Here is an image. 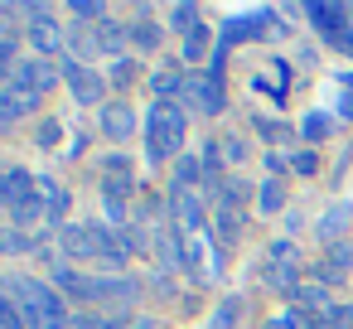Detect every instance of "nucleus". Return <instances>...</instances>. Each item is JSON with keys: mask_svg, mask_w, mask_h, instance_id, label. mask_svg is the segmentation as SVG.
I'll list each match as a JSON object with an SVG mask.
<instances>
[{"mask_svg": "<svg viewBox=\"0 0 353 329\" xmlns=\"http://www.w3.org/2000/svg\"><path fill=\"white\" fill-rule=\"evenodd\" d=\"M266 286L271 290H281V295H300V252L281 237V242H271L266 247Z\"/></svg>", "mask_w": 353, "mask_h": 329, "instance_id": "nucleus-3", "label": "nucleus"}, {"mask_svg": "<svg viewBox=\"0 0 353 329\" xmlns=\"http://www.w3.org/2000/svg\"><path fill=\"white\" fill-rule=\"evenodd\" d=\"M256 203H261V213H281V208H285V184H281V179H266V184L256 189Z\"/></svg>", "mask_w": 353, "mask_h": 329, "instance_id": "nucleus-28", "label": "nucleus"}, {"mask_svg": "<svg viewBox=\"0 0 353 329\" xmlns=\"http://www.w3.org/2000/svg\"><path fill=\"white\" fill-rule=\"evenodd\" d=\"M184 271L199 276V281H213V276H218V252H213L199 232L184 237Z\"/></svg>", "mask_w": 353, "mask_h": 329, "instance_id": "nucleus-10", "label": "nucleus"}, {"mask_svg": "<svg viewBox=\"0 0 353 329\" xmlns=\"http://www.w3.org/2000/svg\"><path fill=\"white\" fill-rule=\"evenodd\" d=\"M34 203H44V199H39V175H30V170H6V208L20 213V208H34Z\"/></svg>", "mask_w": 353, "mask_h": 329, "instance_id": "nucleus-9", "label": "nucleus"}, {"mask_svg": "<svg viewBox=\"0 0 353 329\" xmlns=\"http://www.w3.org/2000/svg\"><path fill=\"white\" fill-rule=\"evenodd\" d=\"M150 88L160 92V102H170V92H184V78H179V73H155Z\"/></svg>", "mask_w": 353, "mask_h": 329, "instance_id": "nucleus-32", "label": "nucleus"}, {"mask_svg": "<svg viewBox=\"0 0 353 329\" xmlns=\"http://www.w3.org/2000/svg\"><path fill=\"white\" fill-rule=\"evenodd\" d=\"M25 247H34L25 232H10V228H0V252H25Z\"/></svg>", "mask_w": 353, "mask_h": 329, "instance_id": "nucleus-39", "label": "nucleus"}, {"mask_svg": "<svg viewBox=\"0 0 353 329\" xmlns=\"http://www.w3.org/2000/svg\"><path fill=\"white\" fill-rule=\"evenodd\" d=\"M155 247H160V261H165V266H184V242H179L174 228H165V232L155 237Z\"/></svg>", "mask_w": 353, "mask_h": 329, "instance_id": "nucleus-27", "label": "nucleus"}, {"mask_svg": "<svg viewBox=\"0 0 353 329\" xmlns=\"http://www.w3.org/2000/svg\"><path fill=\"white\" fill-rule=\"evenodd\" d=\"M131 44H136V49H150V54H155V49H160V25H155L150 15H141V20L131 25Z\"/></svg>", "mask_w": 353, "mask_h": 329, "instance_id": "nucleus-25", "label": "nucleus"}, {"mask_svg": "<svg viewBox=\"0 0 353 329\" xmlns=\"http://www.w3.org/2000/svg\"><path fill=\"white\" fill-rule=\"evenodd\" d=\"M329 329H343V324H329Z\"/></svg>", "mask_w": 353, "mask_h": 329, "instance_id": "nucleus-51", "label": "nucleus"}, {"mask_svg": "<svg viewBox=\"0 0 353 329\" xmlns=\"http://www.w3.org/2000/svg\"><path fill=\"white\" fill-rule=\"evenodd\" d=\"M339 117H343V121H353V92H343V97H339Z\"/></svg>", "mask_w": 353, "mask_h": 329, "instance_id": "nucleus-46", "label": "nucleus"}, {"mask_svg": "<svg viewBox=\"0 0 353 329\" xmlns=\"http://www.w3.org/2000/svg\"><path fill=\"white\" fill-rule=\"evenodd\" d=\"M353 271V247L348 242H339V247H329V257H324V266H319V276H329V281H343Z\"/></svg>", "mask_w": 353, "mask_h": 329, "instance_id": "nucleus-23", "label": "nucleus"}, {"mask_svg": "<svg viewBox=\"0 0 353 329\" xmlns=\"http://www.w3.org/2000/svg\"><path fill=\"white\" fill-rule=\"evenodd\" d=\"M92 242H97V261L102 266H112V271H121L126 266V242H121V232H112L107 223H92Z\"/></svg>", "mask_w": 353, "mask_h": 329, "instance_id": "nucleus-16", "label": "nucleus"}, {"mask_svg": "<svg viewBox=\"0 0 353 329\" xmlns=\"http://www.w3.org/2000/svg\"><path fill=\"white\" fill-rule=\"evenodd\" d=\"M15 15H25V10H15V6H0V30H6V25H10Z\"/></svg>", "mask_w": 353, "mask_h": 329, "instance_id": "nucleus-47", "label": "nucleus"}, {"mask_svg": "<svg viewBox=\"0 0 353 329\" xmlns=\"http://www.w3.org/2000/svg\"><path fill=\"white\" fill-rule=\"evenodd\" d=\"M39 199H44L49 223H59V218L68 213V194H63V184H59V179H49V175H39Z\"/></svg>", "mask_w": 353, "mask_h": 329, "instance_id": "nucleus-21", "label": "nucleus"}, {"mask_svg": "<svg viewBox=\"0 0 353 329\" xmlns=\"http://www.w3.org/2000/svg\"><path fill=\"white\" fill-rule=\"evenodd\" d=\"M290 170H295V175H314V170H319V160H314L310 150H300V155H290Z\"/></svg>", "mask_w": 353, "mask_h": 329, "instance_id": "nucleus-41", "label": "nucleus"}, {"mask_svg": "<svg viewBox=\"0 0 353 329\" xmlns=\"http://www.w3.org/2000/svg\"><path fill=\"white\" fill-rule=\"evenodd\" d=\"M68 44H73L78 63H83V59H92V54L102 49V39H97V25H73V39H68Z\"/></svg>", "mask_w": 353, "mask_h": 329, "instance_id": "nucleus-24", "label": "nucleus"}, {"mask_svg": "<svg viewBox=\"0 0 353 329\" xmlns=\"http://www.w3.org/2000/svg\"><path fill=\"white\" fill-rule=\"evenodd\" d=\"M97 126H102L107 141H131V136H136V112H131L126 102H107Z\"/></svg>", "mask_w": 353, "mask_h": 329, "instance_id": "nucleus-15", "label": "nucleus"}, {"mask_svg": "<svg viewBox=\"0 0 353 329\" xmlns=\"http://www.w3.org/2000/svg\"><path fill=\"white\" fill-rule=\"evenodd\" d=\"M6 73H15V44L0 39V78H6Z\"/></svg>", "mask_w": 353, "mask_h": 329, "instance_id": "nucleus-42", "label": "nucleus"}, {"mask_svg": "<svg viewBox=\"0 0 353 329\" xmlns=\"http://www.w3.org/2000/svg\"><path fill=\"white\" fill-rule=\"evenodd\" d=\"M0 295H10L25 315L30 329H73L68 324V305L54 286L44 281H30V276H0Z\"/></svg>", "mask_w": 353, "mask_h": 329, "instance_id": "nucleus-1", "label": "nucleus"}, {"mask_svg": "<svg viewBox=\"0 0 353 329\" xmlns=\"http://www.w3.org/2000/svg\"><path fill=\"white\" fill-rule=\"evenodd\" d=\"M170 20H174V30H179L184 39H189L194 30H203V20H199V6H184V0H179L174 10H170Z\"/></svg>", "mask_w": 353, "mask_h": 329, "instance_id": "nucleus-29", "label": "nucleus"}, {"mask_svg": "<svg viewBox=\"0 0 353 329\" xmlns=\"http://www.w3.org/2000/svg\"><path fill=\"white\" fill-rule=\"evenodd\" d=\"M97 39H102V49H121V44L131 39V30H121L117 20H102V25H97Z\"/></svg>", "mask_w": 353, "mask_h": 329, "instance_id": "nucleus-30", "label": "nucleus"}, {"mask_svg": "<svg viewBox=\"0 0 353 329\" xmlns=\"http://www.w3.org/2000/svg\"><path fill=\"white\" fill-rule=\"evenodd\" d=\"M305 20L319 30V34H343L348 30V6H329V0H310V6H305Z\"/></svg>", "mask_w": 353, "mask_h": 329, "instance_id": "nucleus-12", "label": "nucleus"}, {"mask_svg": "<svg viewBox=\"0 0 353 329\" xmlns=\"http://www.w3.org/2000/svg\"><path fill=\"white\" fill-rule=\"evenodd\" d=\"M213 228H218V242H237L242 237V208H232V203H218L213 208Z\"/></svg>", "mask_w": 353, "mask_h": 329, "instance_id": "nucleus-22", "label": "nucleus"}, {"mask_svg": "<svg viewBox=\"0 0 353 329\" xmlns=\"http://www.w3.org/2000/svg\"><path fill=\"white\" fill-rule=\"evenodd\" d=\"M102 208H107L112 228H126L131 223V179H107L102 184Z\"/></svg>", "mask_w": 353, "mask_h": 329, "instance_id": "nucleus-13", "label": "nucleus"}, {"mask_svg": "<svg viewBox=\"0 0 353 329\" xmlns=\"http://www.w3.org/2000/svg\"><path fill=\"white\" fill-rule=\"evenodd\" d=\"M266 329H295V324H290V315H276V319H266Z\"/></svg>", "mask_w": 353, "mask_h": 329, "instance_id": "nucleus-48", "label": "nucleus"}, {"mask_svg": "<svg viewBox=\"0 0 353 329\" xmlns=\"http://www.w3.org/2000/svg\"><path fill=\"white\" fill-rule=\"evenodd\" d=\"M199 179H203V160L179 155V160H174V189H194Z\"/></svg>", "mask_w": 353, "mask_h": 329, "instance_id": "nucleus-26", "label": "nucleus"}, {"mask_svg": "<svg viewBox=\"0 0 353 329\" xmlns=\"http://www.w3.org/2000/svg\"><path fill=\"white\" fill-rule=\"evenodd\" d=\"M59 257H78V261H97V242H92V228H78V223H63V228H59Z\"/></svg>", "mask_w": 353, "mask_h": 329, "instance_id": "nucleus-14", "label": "nucleus"}, {"mask_svg": "<svg viewBox=\"0 0 353 329\" xmlns=\"http://www.w3.org/2000/svg\"><path fill=\"white\" fill-rule=\"evenodd\" d=\"M170 218L184 228V232H199L203 228V199L194 189H170Z\"/></svg>", "mask_w": 353, "mask_h": 329, "instance_id": "nucleus-11", "label": "nucleus"}, {"mask_svg": "<svg viewBox=\"0 0 353 329\" xmlns=\"http://www.w3.org/2000/svg\"><path fill=\"white\" fill-rule=\"evenodd\" d=\"M184 97L194 102V112H203V117H218L223 112V78L218 73H184Z\"/></svg>", "mask_w": 353, "mask_h": 329, "instance_id": "nucleus-6", "label": "nucleus"}, {"mask_svg": "<svg viewBox=\"0 0 353 329\" xmlns=\"http://www.w3.org/2000/svg\"><path fill=\"white\" fill-rule=\"evenodd\" d=\"M348 223H353V208H348V203H329L324 218H319V237H324V247H339V237L348 232Z\"/></svg>", "mask_w": 353, "mask_h": 329, "instance_id": "nucleus-18", "label": "nucleus"}, {"mask_svg": "<svg viewBox=\"0 0 353 329\" xmlns=\"http://www.w3.org/2000/svg\"><path fill=\"white\" fill-rule=\"evenodd\" d=\"M218 146H223V160H232V165H242V160H247V141H237V136H223Z\"/></svg>", "mask_w": 353, "mask_h": 329, "instance_id": "nucleus-38", "label": "nucleus"}, {"mask_svg": "<svg viewBox=\"0 0 353 329\" xmlns=\"http://www.w3.org/2000/svg\"><path fill=\"white\" fill-rule=\"evenodd\" d=\"M131 78H136V68H131L126 59H117V68H112V83H117V88H126Z\"/></svg>", "mask_w": 353, "mask_h": 329, "instance_id": "nucleus-44", "label": "nucleus"}, {"mask_svg": "<svg viewBox=\"0 0 353 329\" xmlns=\"http://www.w3.org/2000/svg\"><path fill=\"white\" fill-rule=\"evenodd\" d=\"M59 141H63V126H59V121H39V146H44V150H54Z\"/></svg>", "mask_w": 353, "mask_h": 329, "instance_id": "nucleus-40", "label": "nucleus"}, {"mask_svg": "<svg viewBox=\"0 0 353 329\" xmlns=\"http://www.w3.org/2000/svg\"><path fill=\"white\" fill-rule=\"evenodd\" d=\"M266 34H285V25H281V15H276V10L237 15V20H228V25H223L218 49H232V44H242V39H266Z\"/></svg>", "mask_w": 353, "mask_h": 329, "instance_id": "nucleus-4", "label": "nucleus"}, {"mask_svg": "<svg viewBox=\"0 0 353 329\" xmlns=\"http://www.w3.org/2000/svg\"><path fill=\"white\" fill-rule=\"evenodd\" d=\"M179 146H184V107L179 102H155L150 117H145V155H150V165L179 160Z\"/></svg>", "mask_w": 353, "mask_h": 329, "instance_id": "nucleus-2", "label": "nucleus"}, {"mask_svg": "<svg viewBox=\"0 0 353 329\" xmlns=\"http://www.w3.org/2000/svg\"><path fill=\"white\" fill-rule=\"evenodd\" d=\"M34 102H39V97H34V92H25V88H15V83H10V88H0V131L15 126L20 117H30V112H34Z\"/></svg>", "mask_w": 353, "mask_h": 329, "instance_id": "nucleus-17", "label": "nucleus"}, {"mask_svg": "<svg viewBox=\"0 0 353 329\" xmlns=\"http://www.w3.org/2000/svg\"><path fill=\"white\" fill-rule=\"evenodd\" d=\"M208 59V30H194L184 39V63H203Z\"/></svg>", "mask_w": 353, "mask_h": 329, "instance_id": "nucleus-31", "label": "nucleus"}, {"mask_svg": "<svg viewBox=\"0 0 353 329\" xmlns=\"http://www.w3.org/2000/svg\"><path fill=\"white\" fill-rule=\"evenodd\" d=\"M25 20H30V44L39 49V59H49V54H59V49H63V30L54 25V10L44 6V0L25 6Z\"/></svg>", "mask_w": 353, "mask_h": 329, "instance_id": "nucleus-5", "label": "nucleus"}, {"mask_svg": "<svg viewBox=\"0 0 353 329\" xmlns=\"http://www.w3.org/2000/svg\"><path fill=\"white\" fill-rule=\"evenodd\" d=\"M348 25H353V6H348Z\"/></svg>", "mask_w": 353, "mask_h": 329, "instance_id": "nucleus-50", "label": "nucleus"}, {"mask_svg": "<svg viewBox=\"0 0 353 329\" xmlns=\"http://www.w3.org/2000/svg\"><path fill=\"white\" fill-rule=\"evenodd\" d=\"M256 131H261L266 141H290V126H285V121H266V117H256Z\"/></svg>", "mask_w": 353, "mask_h": 329, "instance_id": "nucleus-37", "label": "nucleus"}, {"mask_svg": "<svg viewBox=\"0 0 353 329\" xmlns=\"http://www.w3.org/2000/svg\"><path fill=\"white\" fill-rule=\"evenodd\" d=\"M63 83H68V92H73V102H78V107H97V102L107 97V83H102L92 68H83L78 59H68V63H63Z\"/></svg>", "mask_w": 353, "mask_h": 329, "instance_id": "nucleus-7", "label": "nucleus"}, {"mask_svg": "<svg viewBox=\"0 0 353 329\" xmlns=\"http://www.w3.org/2000/svg\"><path fill=\"white\" fill-rule=\"evenodd\" d=\"M237 315H242V300H223L208 329H232V324H237Z\"/></svg>", "mask_w": 353, "mask_h": 329, "instance_id": "nucleus-33", "label": "nucleus"}, {"mask_svg": "<svg viewBox=\"0 0 353 329\" xmlns=\"http://www.w3.org/2000/svg\"><path fill=\"white\" fill-rule=\"evenodd\" d=\"M54 286L68 290V295H78V300H97V276H83V271H73V266H59V271H54Z\"/></svg>", "mask_w": 353, "mask_h": 329, "instance_id": "nucleus-19", "label": "nucleus"}, {"mask_svg": "<svg viewBox=\"0 0 353 329\" xmlns=\"http://www.w3.org/2000/svg\"><path fill=\"white\" fill-rule=\"evenodd\" d=\"M136 295H141V286H136L131 276H97V300L126 305V300H136Z\"/></svg>", "mask_w": 353, "mask_h": 329, "instance_id": "nucleus-20", "label": "nucleus"}, {"mask_svg": "<svg viewBox=\"0 0 353 329\" xmlns=\"http://www.w3.org/2000/svg\"><path fill=\"white\" fill-rule=\"evenodd\" d=\"M300 131H305V141H324V131H329V117H324V112H310Z\"/></svg>", "mask_w": 353, "mask_h": 329, "instance_id": "nucleus-36", "label": "nucleus"}, {"mask_svg": "<svg viewBox=\"0 0 353 329\" xmlns=\"http://www.w3.org/2000/svg\"><path fill=\"white\" fill-rule=\"evenodd\" d=\"M155 213H160V199L141 194V199H136V218H155Z\"/></svg>", "mask_w": 353, "mask_h": 329, "instance_id": "nucleus-45", "label": "nucleus"}, {"mask_svg": "<svg viewBox=\"0 0 353 329\" xmlns=\"http://www.w3.org/2000/svg\"><path fill=\"white\" fill-rule=\"evenodd\" d=\"M0 329H25V315L10 295H0Z\"/></svg>", "mask_w": 353, "mask_h": 329, "instance_id": "nucleus-34", "label": "nucleus"}, {"mask_svg": "<svg viewBox=\"0 0 353 329\" xmlns=\"http://www.w3.org/2000/svg\"><path fill=\"white\" fill-rule=\"evenodd\" d=\"M68 10H73V20H92V25H102V20H107V10L97 6V0H73Z\"/></svg>", "mask_w": 353, "mask_h": 329, "instance_id": "nucleus-35", "label": "nucleus"}, {"mask_svg": "<svg viewBox=\"0 0 353 329\" xmlns=\"http://www.w3.org/2000/svg\"><path fill=\"white\" fill-rule=\"evenodd\" d=\"M0 203H6V175H0Z\"/></svg>", "mask_w": 353, "mask_h": 329, "instance_id": "nucleus-49", "label": "nucleus"}, {"mask_svg": "<svg viewBox=\"0 0 353 329\" xmlns=\"http://www.w3.org/2000/svg\"><path fill=\"white\" fill-rule=\"evenodd\" d=\"M73 329H117L112 319H97V315H73Z\"/></svg>", "mask_w": 353, "mask_h": 329, "instance_id": "nucleus-43", "label": "nucleus"}, {"mask_svg": "<svg viewBox=\"0 0 353 329\" xmlns=\"http://www.w3.org/2000/svg\"><path fill=\"white\" fill-rule=\"evenodd\" d=\"M10 78H15V88H25V92L44 97V92H49V88H54L63 73H59L49 59H30V63H15V73H10Z\"/></svg>", "mask_w": 353, "mask_h": 329, "instance_id": "nucleus-8", "label": "nucleus"}]
</instances>
